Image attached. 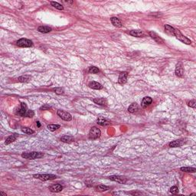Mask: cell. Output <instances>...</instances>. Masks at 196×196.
I'll return each mask as SVG.
<instances>
[{"instance_id":"4","label":"cell","mask_w":196,"mask_h":196,"mask_svg":"<svg viewBox=\"0 0 196 196\" xmlns=\"http://www.w3.org/2000/svg\"><path fill=\"white\" fill-rule=\"evenodd\" d=\"M100 135H101L100 130L96 126H93L89 132V138L90 140H96L99 138Z\"/></svg>"},{"instance_id":"6","label":"cell","mask_w":196,"mask_h":196,"mask_svg":"<svg viewBox=\"0 0 196 196\" xmlns=\"http://www.w3.org/2000/svg\"><path fill=\"white\" fill-rule=\"evenodd\" d=\"M57 116H58L60 118H61L63 120H65V121H71V120H72L71 115L69 113L66 112V111H64V110H57Z\"/></svg>"},{"instance_id":"10","label":"cell","mask_w":196,"mask_h":196,"mask_svg":"<svg viewBox=\"0 0 196 196\" xmlns=\"http://www.w3.org/2000/svg\"><path fill=\"white\" fill-rule=\"evenodd\" d=\"M28 110H27V106L25 103H22L21 104V108L16 112V114L17 115H19L21 117H25V113H27Z\"/></svg>"},{"instance_id":"17","label":"cell","mask_w":196,"mask_h":196,"mask_svg":"<svg viewBox=\"0 0 196 196\" xmlns=\"http://www.w3.org/2000/svg\"><path fill=\"white\" fill-rule=\"evenodd\" d=\"M94 102L97 104L100 105V106H107V100L106 98H95V99H94Z\"/></svg>"},{"instance_id":"21","label":"cell","mask_w":196,"mask_h":196,"mask_svg":"<svg viewBox=\"0 0 196 196\" xmlns=\"http://www.w3.org/2000/svg\"><path fill=\"white\" fill-rule=\"evenodd\" d=\"M61 141L63 143H72L74 141V138L71 136H64L61 138Z\"/></svg>"},{"instance_id":"20","label":"cell","mask_w":196,"mask_h":196,"mask_svg":"<svg viewBox=\"0 0 196 196\" xmlns=\"http://www.w3.org/2000/svg\"><path fill=\"white\" fill-rule=\"evenodd\" d=\"M138 110H139V106H138V104L136 103H132V104L129 107V108H128V111L130 112V113H136V112H137Z\"/></svg>"},{"instance_id":"24","label":"cell","mask_w":196,"mask_h":196,"mask_svg":"<svg viewBox=\"0 0 196 196\" xmlns=\"http://www.w3.org/2000/svg\"><path fill=\"white\" fill-rule=\"evenodd\" d=\"M130 34L134 37H141L143 35V31L141 30H132L130 31Z\"/></svg>"},{"instance_id":"26","label":"cell","mask_w":196,"mask_h":196,"mask_svg":"<svg viewBox=\"0 0 196 196\" xmlns=\"http://www.w3.org/2000/svg\"><path fill=\"white\" fill-rule=\"evenodd\" d=\"M31 80V77L30 76H21V77H19L18 78V80L20 81V82H28Z\"/></svg>"},{"instance_id":"25","label":"cell","mask_w":196,"mask_h":196,"mask_svg":"<svg viewBox=\"0 0 196 196\" xmlns=\"http://www.w3.org/2000/svg\"><path fill=\"white\" fill-rule=\"evenodd\" d=\"M51 5L53 7H54L55 8L58 9V10H63V9H64L63 5H61V4H59V3H57V2H51Z\"/></svg>"},{"instance_id":"38","label":"cell","mask_w":196,"mask_h":196,"mask_svg":"<svg viewBox=\"0 0 196 196\" xmlns=\"http://www.w3.org/2000/svg\"><path fill=\"white\" fill-rule=\"evenodd\" d=\"M0 195H4V196H6V194H5V193H4V192H0Z\"/></svg>"},{"instance_id":"3","label":"cell","mask_w":196,"mask_h":196,"mask_svg":"<svg viewBox=\"0 0 196 196\" xmlns=\"http://www.w3.org/2000/svg\"><path fill=\"white\" fill-rule=\"evenodd\" d=\"M34 178L40 179L41 181H48V180H54L57 179V176L55 175L52 174H37L33 176Z\"/></svg>"},{"instance_id":"22","label":"cell","mask_w":196,"mask_h":196,"mask_svg":"<svg viewBox=\"0 0 196 196\" xmlns=\"http://www.w3.org/2000/svg\"><path fill=\"white\" fill-rule=\"evenodd\" d=\"M180 170L182 172H188V173H194L196 172L195 168H193V167H182L180 169Z\"/></svg>"},{"instance_id":"12","label":"cell","mask_w":196,"mask_h":196,"mask_svg":"<svg viewBox=\"0 0 196 196\" xmlns=\"http://www.w3.org/2000/svg\"><path fill=\"white\" fill-rule=\"evenodd\" d=\"M185 143V141L183 140H176L173 142H171L169 144V147H172V148H176V147H180L182 146L183 144Z\"/></svg>"},{"instance_id":"13","label":"cell","mask_w":196,"mask_h":196,"mask_svg":"<svg viewBox=\"0 0 196 196\" xmlns=\"http://www.w3.org/2000/svg\"><path fill=\"white\" fill-rule=\"evenodd\" d=\"M149 35L157 42L159 44H163L164 42V40L163 38H161L156 33H155L154 31H149Z\"/></svg>"},{"instance_id":"31","label":"cell","mask_w":196,"mask_h":196,"mask_svg":"<svg viewBox=\"0 0 196 196\" xmlns=\"http://www.w3.org/2000/svg\"><path fill=\"white\" fill-rule=\"evenodd\" d=\"M99 72H100V70L98 69V67H97L95 66H92L89 69V73H90V74H97Z\"/></svg>"},{"instance_id":"15","label":"cell","mask_w":196,"mask_h":196,"mask_svg":"<svg viewBox=\"0 0 196 196\" xmlns=\"http://www.w3.org/2000/svg\"><path fill=\"white\" fill-rule=\"evenodd\" d=\"M110 21H111L112 24H113L115 27H117V28H121L122 25H123L121 21H120L118 18H117V17H113V18H110Z\"/></svg>"},{"instance_id":"11","label":"cell","mask_w":196,"mask_h":196,"mask_svg":"<svg viewBox=\"0 0 196 196\" xmlns=\"http://www.w3.org/2000/svg\"><path fill=\"white\" fill-rule=\"evenodd\" d=\"M153 102V99L149 97H146L143 99L141 102V107L143 108H146L148 106H149Z\"/></svg>"},{"instance_id":"36","label":"cell","mask_w":196,"mask_h":196,"mask_svg":"<svg viewBox=\"0 0 196 196\" xmlns=\"http://www.w3.org/2000/svg\"><path fill=\"white\" fill-rule=\"evenodd\" d=\"M50 108H51V107L50 105H48V104H44V106H42V107H41V110H48V109H50Z\"/></svg>"},{"instance_id":"29","label":"cell","mask_w":196,"mask_h":196,"mask_svg":"<svg viewBox=\"0 0 196 196\" xmlns=\"http://www.w3.org/2000/svg\"><path fill=\"white\" fill-rule=\"evenodd\" d=\"M165 28H166V31L168 33H169L170 34L173 35V34H174V29H175L173 27H172V26H170V25H165Z\"/></svg>"},{"instance_id":"30","label":"cell","mask_w":196,"mask_h":196,"mask_svg":"<svg viewBox=\"0 0 196 196\" xmlns=\"http://www.w3.org/2000/svg\"><path fill=\"white\" fill-rule=\"evenodd\" d=\"M21 130H22L23 133H25L26 134H28V135H31V134L34 133V130H32L31 129H30L28 127H22Z\"/></svg>"},{"instance_id":"23","label":"cell","mask_w":196,"mask_h":196,"mask_svg":"<svg viewBox=\"0 0 196 196\" xmlns=\"http://www.w3.org/2000/svg\"><path fill=\"white\" fill-rule=\"evenodd\" d=\"M16 139H17V135L16 134H14V135H11V136H8L7 139H6V140H5V145H8V144H10V143H13L14 141H15L16 140Z\"/></svg>"},{"instance_id":"14","label":"cell","mask_w":196,"mask_h":196,"mask_svg":"<svg viewBox=\"0 0 196 196\" xmlns=\"http://www.w3.org/2000/svg\"><path fill=\"white\" fill-rule=\"evenodd\" d=\"M63 189V186L59 184H55L49 187V190L52 192H61Z\"/></svg>"},{"instance_id":"27","label":"cell","mask_w":196,"mask_h":196,"mask_svg":"<svg viewBox=\"0 0 196 196\" xmlns=\"http://www.w3.org/2000/svg\"><path fill=\"white\" fill-rule=\"evenodd\" d=\"M59 128H60V125H57V124H49V125H48V129L50 131H55L56 130H57Z\"/></svg>"},{"instance_id":"37","label":"cell","mask_w":196,"mask_h":196,"mask_svg":"<svg viewBox=\"0 0 196 196\" xmlns=\"http://www.w3.org/2000/svg\"><path fill=\"white\" fill-rule=\"evenodd\" d=\"M36 125H37V126H38V127H40V126H41L40 122H39V121H37V122H36Z\"/></svg>"},{"instance_id":"34","label":"cell","mask_w":196,"mask_h":196,"mask_svg":"<svg viewBox=\"0 0 196 196\" xmlns=\"http://www.w3.org/2000/svg\"><path fill=\"white\" fill-rule=\"evenodd\" d=\"M34 114V113L33 110H28L27 113H25V117H30V118H31V117H33Z\"/></svg>"},{"instance_id":"35","label":"cell","mask_w":196,"mask_h":196,"mask_svg":"<svg viewBox=\"0 0 196 196\" xmlns=\"http://www.w3.org/2000/svg\"><path fill=\"white\" fill-rule=\"evenodd\" d=\"M195 100H190V101L188 103V105H189V107H193V108H195Z\"/></svg>"},{"instance_id":"18","label":"cell","mask_w":196,"mask_h":196,"mask_svg":"<svg viewBox=\"0 0 196 196\" xmlns=\"http://www.w3.org/2000/svg\"><path fill=\"white\" fill-rule=\"evenodd\" d=\"M97 123L100 126H107L109 125L110 123V121H108L107 119H105L104 117H99L98 119H97Z\"/></svg>"},{"instance_id":"8","label":"cell","mask_w":196,"mask_h":196,"mask_svg":"<svg viewBox=\"0 0 196 196\" xmlns=\"http://www.w3.org/2000/svg\"><path fill=\"white\" fill-rule=\"evenodd\" d=\"M176 76H178V77H183V74H184V69H183V66H182V62L178 63V64L176 65Z\"/></svg>"},{"instance_id":"7","label":"cell","mask_w":196,"mask_h":196,"mask_svg":"<svg viewBox=\"0 0 196 196\" xmlns=\"http://www.w3.org/2000/svg\"><path fill=\"white\" fill-rule=\"evenodd\" d=\"M109 179H110L112 181H114V182H117L120 183V184H124V183L126 182V179L125 177L120 176H110Z\"/></svg>"},{"instance_id":"1","label":"cell","mask_w":196,"mask_h":196,"mask_svg":"<svg viewBox=\"0 0 196 196\" xmlns=\"http://www.w3.org/2000/svg\"><path fill=\"white\" fill-rule=\"evenodd\" d=\"M44 156V154L40 152H31V153H24L21 154V157L28 159H35L42 158Z\"/></svg>"},{"instance_id":"9","label":"cell","mask_w":196,"mask_h":196,"mask_svg":"<svg viewBox=\"0 0 196 196\" xmlns=\"http://www.w3.org/2000/svg\"><path fill=\"white\" fill-rule=\"evenodd\" d=\"M127 77H128V73H127L126 71L121 72V73L120 74L119 79H118L119 84H126Z\"/></svg>"},{"instance_id":"33","label":"cell","mask_w":196,"mask_h":196,"mask_svg":"<svg viewBox=\"0 0 196 196\" xmlns=\"http://www.w3.org/2000/svg\"><path fill=\"white\" fill-rule=\"evenodd\" d=\"M170 192L173 195H176L179 192V189L177 186H173L170 189Z\"/></svg>"},{"instance_id":"5","label":"cell","mask_w":196,"mask_h":196,"mask_svg":"<svg viewBox=\"0 0 196 196\" xmlns=\"http://www.w3.org/2000/svg\"><path fill=\"white\" fill-rule=\"evenodd\" d=\"M16 44L18 47H21V48H28V47H31L32 46V41L29 39L27 38H21L19 39L17 42Z\"/></svg>"},{"instance_id":"19","label":"cell","mask_w":196,"mask_h":196,"mask_svg":"<svg viewBox=\"0 0 196 196\" xmlns=\"http://www.w3.org/2000/svg\"><path fill=\"white\" fill-rule=\"evenodd\" d=\"M51 28L48 27V26H39L38 28V31L39 32L41 33H48L50 31H51Z\"/></svg>"},{"instance_id":"32","label":"cell","mask_w":196,"mask_h":196,"mask_svg":"<svg viewBox=\"0 0 196 196\" xmlns=\"http://www.w3.org/2000/svg\"><path fill=\"white\" fill-rule=\"evenodd\" d=\"M54 92H55L57 94H64V89H63V88H61V87H57V88H54Z\"/></svg>"},{"instance_id":"28","label":"cell","mask_w":196,"mask_h":196,"mask_svg":"<svg viewBox=\"0 0 196 196\" xmlns=\"http://www.w3.org/2000/svg\"><path fill=\"white\" fill-rule=\"evenodd\" d=\"M109 189H110V188L108 186H103V185H100V186H98L97 187V191H98V192H105V191H107Z\"/></svg>"},{"instance_id":"2","label":"cell","mask_w":196,"mask_h":196,"mask_svg":"<svg viewBox=\"0 0 196 196\" xmlns=\"http://www.w3.org/2000/svg\"><path fill=\"white\" fill-rule=\"evenodd\" d=\"M173 35L176 36L178 40L182 41L183 43H185V44H192L191 40L189 39L188 38H186V36H184V35L181 33V31H180L179 29H176V28L174 29V34H173Z\"/></svg>"},{"instance_id":"16","label":"cell","mask_w":196,"mask_h":196,"mask_svg":"<svg viewBox=\"0 0 196 196\" xmlns=\"http://www.w3.org/2000/svg\"><path fill=\"white\" fill-rule=\"evenodd\" d=\"M89 87L92 89H94V90H100L103 88V86L98 83V82H96V81H91L89 83Z\"/></svg>"}]
</instances>
